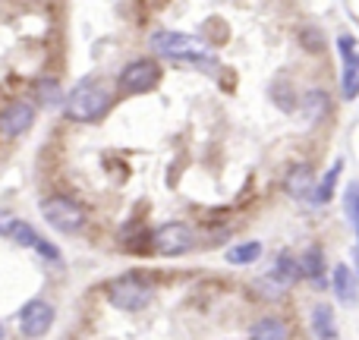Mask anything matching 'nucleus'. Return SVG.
<instances>
[{
  "instance_id": "nucleus-1",
  "label": "nucleus",
  "mask_w": 359,
  "mask_h": 340,
  "mask_svg": "<svg viewBox=\"0 0 359 340\" xmlns=\"http://www.w3.org/2000/svg\"><path fill=\"white\" fill-rule=\"evenodd\" d=\"M107 107H111V92L98 79H82L67 95V114L76 123H95L98 117L107 114Z\"/></svg>"
},
{
  "instance_id": "nucleus-2",
  "label": "nucleus",
  "mask_w": 359,
  "mask_h": 340,
  "mask_svg": "<svg viewBox=\"0 0 359 340\" xmlns=\"http://www.w3.org/2000/svg\"><path fill=\"white\" fill-rule=\"evenodd\" d=\"M41 217L48 221V227L60 230V233H79L86 227V211L82 205H76L67 196H50L41 202Z\"/></svg>"
},
{
  "instance_id": "nucleus-3",
  "label": "nucleus",
  "mask_w": 359,
  "mask_h": 340,
  "mask_svg": "<svg viewBox=\"0 0 359 340\" xmlns=\"http://www.w3.org/2000/svg\"><path fill=\"white\" fill-rule=\"evenodd\" d=\"M107 299H111V306H117L123 312H139L151 303V287L145 280L126 274V278H117L107 284Z\"/></svg>"
},
{
  "instance_id": "nucleus-4",
  "label": "nucleus",
  "mask_w": 359,
  "mask_h": 340,
  "mask_svg": "<svg viewBox=\"0 0 359 340\" xmlns=\"http://www.w3.org/2000/svg\"><path fill=\"white\" fill-rule=\"evenodd\" d=\"M0 236L19 243V246L35 249L38 255H44V259H50V261H60V252H57L54 243H48L35 227H29V224L19 221V217H4V221H0Z\"/></svg>"
},
{
  "instance_id": "nucleus-5",
  "label": "nucleus",
  "mask_w": 359,
  "mask_h": 340,
  "mask_svg": "<svg viewBox=\"0 0 359 340\" xmlns=\"http://www.w3.org/2000/svg\"><path fill=\"white\" fill-rule=\"evenodd\" d=\"M158 82H161V67H158L155 60H149V57H142V60H133L123 67V73H120V92L145 95V92H151Z\"/></svg>"
},
{
  "instance_id": "nucleus-6",
  "label": "nucleus",
  "mask_w": 359,
  "mask_h": 340,
  "mask_svg": "<svg viewBox=\"0 0 359 340\" xmlns=\"http://www.w3.org/2000/svg\"><path fill=\"white\" fill-rule=\"evenodd\" d=\"M50 325H54V306L44 303V299H29L19 309V331H22V337L29 340L44 337L50 331Z\"/></svg>"
},
{
  "instance_id": "nucleus-7",
  "label": "nucleus",
  "mask_w": 359,
  "mask_h": 340,
  "mask_svg": "<svg viewBox=\"0 0 359 340\" xmlns=\"http://www.w3.org/2000/svg\"><path fill=\"white\" fill-rule=\"evenodd\" d=\"M192 243H196L192 230L180 221L161 224V227L151 233V246H155V252H161V255H183L186 249H192Z\"/></svg>"
},
{
  "instance_id": "nucleus-8",
  "label": "nucleus",
  "mask_w": 359,
  "mask_h": 340,
  "mask_svg": "<svg viewBox=\"0 0 359 340\" xmlns=\"http://www.w3.org/2000/svg\"><path fill=\"white\" fill-rule=\"evenodd\" d=\"M151 50H158L161 57L180 60L186 54H198V38L196 35H183V32H155L149 38Z\"/></svg>"
},
{
  "instance_id": "nucleus-9",
  "label": "nucleus",
  "mask_w": 359,
  "mask_h": 340,
  "mask_svg": "<svg viewBox=\"0 0 359 340\" xmlns=\"http://www.w3.org/2000/svg\"><path fill=\"white\" fill-rule=\"evenodd\" d=\"M337 50L344 60V73H341V95L344 98H356L359 95V54H356V41L350 35L337 38Z\"/></svg>"
},
{
  "instance_id": "nucleus-10",
  "label": "nucleus",
  "mask_w": 359,
  "mask_h": 340,
  "mask_svg": "<svg viewBox=\"0 0 359 340\" xmlns=\"http://www.w3.org/2000/svg\"><path fill=\"white\" fill-rule=\"evenodd\" d=\"M32 123H35V107H32L29 101H13V104L0 114V132L10 139L29 132Z\"/></svg>"
},
{
  "instance_id": "nucleus-11",
  "label": "nucleus",
  "mask_w": 359,
  "mask_h": 340,
  "mask_svg": "<svg viewBox=\"0 0 359 340\" xmlns=\"http://www.w3.org/2000/svg\"><path fill=\"white\" fill-rule=\"evenodd\" d=\"M287 192H290L293 198H309L316 196V173H312L309 164H293L290 170H287Z\"/></svg>"
},
{
  "instance_id": "nucleus-12",
  "label": "nucleus",
  "mask_w": 359,
  "mask_h": 340,
  "mask_svg": "<svg viewBox=\"0 0 359 340\" xmlns=\"http://www.w3.org/2000/svg\"><path fill=\"white\" fill-rule=\"evenodd\" d=\"M331 287L337 293V303L353 306L356 303V274L350 271L347 265H337L334 274H331Z\"/></svg>"
},
{
  "instance_id": "nucleus-13",
  "label": "nucleus",
  "mask_w": 359,
  "mask_h": 340,
  "mask_svg": "<svg viewBox=\"0 0 359 340\" xmlns=\"http://www.w3.org/2000/svg\"><path fill=\"white\" fill-rule=\"evenodd\" d=\"M312 334L318 340H337V325H334V309L328 303H318L312 309Z\"/></svg>"
},
{
  "instance_id": "nucleus-14",
  "label": "nucleus",
  "mask_w": 359,
  "mask_h": 340,
  "mask_svg": "<svg viewBox=\"0 0 359 340\" xmlns=\"http://www.w3.org/2000/svg\"><path fill=\"white\" fill-rule=\"evenodd\" d=\"M299 278H303V274H299V261L293 259L290 252H280V255H278V265H274V271H271V280L278 284V290H284V287L297 284Z\"/></svg>"
},
{
  "instance_id": "nucleus-15",
  "label": "nucleus",
  "mask_w": 359,
  "mask_h": 340,
  "mask_svg": "<svg viewBox=\"0 0 359 340\" xmlns=\"http://www.w3.org/2000/svg\"><path fill=\"white\" fill-rule=\"evenodd\" d=\"M290 337V328L280 318H259L249 331V340H287Z\"/></svg>"
},
{
  "instance_id": "nucleus-16",
  "label": "nucleus",
  "mask_w": 359,
  "mask_h": 340,
  "mask_svg": "<svg viewBox=\"0 0 359 340\" xmlns=\"http://www.w3.org/2000/svg\"><path fill=\"white\" fill-rule=\"evenodd\" d=\"M299 274L309 280H316L318 287L325 284V252L318 246H309L303 255V261H299Z\"/></svg>"
},
{
  "instance_id": "nucleus-17",
  "label": "nucleus",
  "mask_w": 359,
  "mask_h": 340,
  "mask_svg": "<svg viewBox=\"0 0 359 340\" xmlns=\"http://www.w3.org/2000/svg\"><path fill=\"white\" fill-rule=\"evenodd\" d=\"M262 252H265V246H262L259 240H249V243H240V246L227 249V261L230 265H252L255 259H262Z\"/></svg>"
},
{
  "instance_id": "nucleus-18",
  "label": "nucleus",
  "mask_w": 359,
  "mask_h": 340,
  "mask_svg": "<svg viewBox=\"0 0 359 340\" xmlns=\"http://www.w3.org/2000/svg\"><path fill=\"white\" fill-rule=\"evenodd\" d=\"M341 170H344V161L337 158V161L328 168V173L322 177V183L316 186V196H312V202H318V205L331 202V196H334V183H337V177H341Z\"/></svg>"
},
{
  "instance_id": "nucleus-19",
  "label": "nucleus",
  "mask_w": 359,
  "mask_h": 340,
  "mask_svg": "<svg viewBox=\"0 0 359 340\" xmlns=\"http://www.w3.org/2000/svg\"><path fill=\"white\" fill-rule=\"evenodd\" d=\"M344 208H347L350 221H353V230H356V265H359V183H350V186H347V196H344Z\"/></svg>"
},
{
  "instance_id": "nucleus-20",
  "label": "nucleus",
  "mask_w": 359,
  "mask_h": 340,
  "mask_svg": "<svg viewBox=\"0 0 359 340\" xmlns=\"http://www.w3.org/2000/svg\"><path fill=\"white\" fill-rule=\"evenodd\" d=\"M38 92H41V101H48V104H57V98H60V86H57V79H41L38 82Z\"/></svg>"
},
{
  "instance_id": "nucleus-21",
  "label": "nucleus",
  "mask_w": 359,
  "mask_h": 340,
  "mask_svg": "<svg viewBox=\"0 0 359 340\" xmlns=\"http://www.w3.org/2000/svg\"><path fill=\"white\" fill-rule=\"evenodd\" d=\"M0 340H4V322H0Z\"/></svg>"
}]
</instances>
